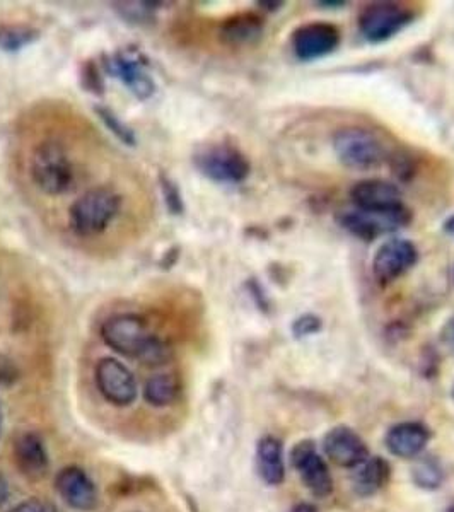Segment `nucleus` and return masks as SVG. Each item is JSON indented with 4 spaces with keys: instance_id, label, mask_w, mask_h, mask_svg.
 Wrapping results in <instances>:
<instances>
[{
    "instance_id": "nucleus-1",
    "label": "nucleus",
    "mask_w": 454,
    "mask_h": 512,
    "mask_svg": "<svg viewBox=\"0 0 454 512\" xmlns=\"http://www.w3.org/2000/svg\"><path fill=\"white\" fill-rule=\"evenodd\" d=\"M122 197L110 188L99 187L77 198L69 210L70 229L81 238L103 233L117 217Z\"/></svg>"
},
{
    "instance_id": "nucleus-2",
    "label": "nucleus",
    "mask_w": 454,
    "mask_h": 512,
    "mask_svg": "<svg viewBox=\"0 0 454 512\" xmlns=\"http://www.w3.org/2000/svg\"><path fill=\"white\" fill-rule=\"evenodd\" d=\"M332 146L338 161L352 171H371L388 159L383 140L367 128H340L333 135Z\"/></svg>"
},
{
    "instance_id": "nucleus-3",
    "label": "nucleus",
    "mask_w": 454,
    "mask_h": 512,
    "mask_svg": "<svg viewBox=\"0 0 454 512\" xmlns=\"http://www.w3.org/2000/svg\"><path fill=\"white\" fill-rule=\"evenodd\" d=\"M31 176L47 195H64L74 185V166L59 142H43L31 159Z\"/></svg>"
},
{
    "instance_id": "nucleus-4",
    "label": "nucleus",
    "mask_w": 454,
    "mask_h": 512,
    "mask_svg": "<svg viewBox=\"0 0 454 512\" xmlns=\"http://www.w3.org/2000/svg\"><path fill=\"white\" fill-rule=\"evenodd\" d=\"M193 163L202 175L216 183L238 185L250 175L245 154L229 144H210L193 156Z\"/></svg>"
},
{
    "instance_id": "nucleus-5",
    "label": "nucleus",
    "mask_w": 454,
    "mask_h": 512,
    "mask_svg": "<svg viewBox=\"0 0 454 512\" xmlns=\"http://www.w3.org/2000/svg\"><path fill=\"white\" fill-rule=\"evenodd\" d=\"M101 337L117 354L142 361L156 337L149 332L144 318L137 315H118L106 321Z\"/></svg>"
},
{
    "instance_id": "nucleus-6",
    "label": "nucleus",
    "mask_w": 454,
    "mask_h": 512,
    "mask_svg": "<svg viewBox=\"0 0 454 512\" xmlns=\"http://www.w3.org/2000/svg\"><path fill=\"white\" fill-rule=\"evenodd\" d=\"M338 224L352 236L362 241H374L386 233H395L412 222V212L402 205L388 212H367V210H345L337 217Z\"/></svg>"
},
{
    "instance_id": "nucleus-7",
    "label": "nucleus",
    "mask_w": 454,
    "mask_h": 512,
    "mask_svg": "<svg viewBox=\"0 0 454 512\" xmlns=\"http://www.w3.org/2000/svg\"><path fill=\"white\" fill-rule=\"evenodd\" d=\"M410 7L398 2H376L367 6L359 16V30L369 43H383L414 23Z\"/></svg>"
},
{
    "instance_id": "nucleus-8",
    "label": "nucleus",
    "mask_w": 454,
    "mask_h": 512,
    "mask_svg": "<svg viewBox=\"0 0 454 512\" xmlns=\"http://www.w3.org/2000/svg\"><path fill=\"white\" fill-rule=\"evenodd\" d=\"M419 262V250L408 239H390L381 245L373 260L374 279L390 286Z\"/></svg>"
},
{
    "instance_id": "nucleus-9",
    "label": "nucleus",
    "mask_w": 454,
    "mask_h": 512,
    "mask_svg": "<svg viewBox=\"0 0 454 512\" xmlns=\"http://www.w3.org/2000/svg\"><path fill=\"white\" fill-rule=\"evenodd\" d=\"M96 386L106 402L115 407H129L137 398V381L129 367L117 359H101L96 366Z\"/></svg>"
},
{
    "instance_id": "nucleus-10",
    "label": "nucleus",
    "mask_w": 454,
    "mask_h": 512,
    "mask_svg": "<svg viewBox=\"0 0 454 512\" xmlns=\"http://www.w3.org/2000/svg\"><path fill=\"white\" fill-rule=\"evenodd\" d=\"M292 466L301 477L306 489L315 497H328L333 492L332 473L326 461L316 451L313 441H301L292 449Z\"/></svg>"
},
{
    "instance_id": "nucleus-11",
    "label": "nucleus",
    "mask_w": 454,
    "mask_h": 512,
    "mask_svg": "<svg viewBox=\"0 0 454 512\" xmlns=\"http://www.w3.org/2000/svg\"><path fill=\"white\" fill-rule=\"evenodd\" d=\"M340 45V31L332 23L303 24L292 35V50L296 57L303 62L323 59L326 55L335 52Z\"/></svg>"
},
{
    "instance_id": "nucleus-12",
    "label": "nucleus",
    "mask_w": 454,
    "mask_h": 512,
    "mask_svg": "<svg viewBox=\"0 0 454 512\" xmlns=\"http://www.w3.org/2000/svg\"><path fill=\"white\" fill-rule=\"evenodd\" d=\"M108 74L117 77L139 99L151 98L156 84L146 72V60L137 52H118L105 62Z\"/></svg>"
},
{
    "instance_id": "nucleus-13",
    "label": "nucleus",
    "mask_w": 454,
    "mask_h": 512,
    "mask_svg": "<svg viewBox=\"0 0 454 512\" xmlns=\"http://www.w3.org/2000/svg\"><path fill=\"white\" fill-rule=\"evenodd\" d=\"M55 489L64 499L65 504L76 511H93L98 504L96 485L89 478L88 473L77 466H67L57 473Z\"/></svg>"
},
{
    "instance_id": "nucleus-14",
    "label": "nucleus",
    "mask_w": 454,
    "mask_h": 512,
    "mask_svg": "<svg viewBox=\"0 0 454 512\" xmlns=\"http://www.w3.org/2000/svg\"><path fill=\"white\" fill-rule=\"evenodd\" d=\"M350 198L356 209L367 212H388L402 207V192L396 185L385 180L359 181L350 190Z\"/></svg>"
},
{
    "instance_id": "nucleus-15",
    "label": "nucleus",
    "mask_w": 454,
    "mask_h": 512,
    "mask_svg": "<svg viewBox=\"0 0 454 512\" xmlns=\"http://www.w3.org/2000/svg\"><path fill=\"white\" fill-rule=\"evenodd\" d=\"M323 449L332 463L342 468H356L367 458L366 444L361 436L345 425L333 427L326 434Z\"/></svg>"
},
{
    "instance_id": "nucleus-16",
    "label": "nucleus",
    "mask_w": 454,
    "mask_h": 512,
    "mask_svg": "<svg viewBox=\"0 0 454 512\" xmlns=\"http://www.w3.org/2000/svg\"><path fill=\"white\" fill-rule=\"evenodd\" d=\"M14 460L19 472L31 480H40L48 472V454L41 437L35 432H24L14 444Z\"/></svg>"
},
{
    "instance_id": "nucleus-17",
    "label": "nucleus",
    "mask_w": 454,
    "mask_h": 512,
    "mask_svg": "<svg viewBox=\"0 0 454 512\" xmlns=\"http://www.w3.org/2000/svg\"><path fill=\"white\" fill-rule=\"evenodd\" d=\"M429 443V429L419 422H403L386 434V446L398 458H415Z\"/></svg>"
},
{
    "instance_id": "nucleus-18",
    "label": "nucleus",
    "mask_w": 454,
    "mask_h": 512,
    "mask_svg": "<svg viewBox=\"0 0 454 512\" xmlns=\"http://www.w3.org/2000/svg\"><path fill=\"white\" fill-rule=\"evenodd\" d=\"M390 480V465L388 461L373 456L359 463L352 473V487L361 497H371L385 487Z\"/></svg>"
},
{
    "instance_id": "nucleus-19",
    "label": "nucleus",
    "mask_w": 454,
    "mask_h": 512,
    "mask_svg": "<svg viewBox=\"0 0 454 512\" xmlns=\"http://www.w3.org/2000/svg\"><path fill=\"white\" fill-rule=\"evenodd\" d=\"M258 473L268 485H280L286 478L282 443L274 436H265L257 446Z\"/></svg>"
},
{
    "instance_id": "nucleus-20",
    "label": "nucleus",
    "mask_w": 454,
    "mask_h": 512,
    "mask_svg": "<svg viewBox=\"0 0 454 512\" xmlns=\"http://www.w3.org/2000/svg\"><path fill=\"white\" fill-rule=\"evenodd\" d=\"M263 19L253 12L236 14L233 18L226 19L221 26V40L233 47L251 45L260 40L263 35Z\"/></svg>"
},
{
    "instance_id": "nucleus-21",
    "label": "nucleus",
    "mask_w": 454,
    "mask_h": 512,
    "mask_svg": "<svg viewBox=\"0 0 454 512\" xmlns=\"http://www.w3.org/2000/svg\"><path fill=\"white\" fill-rule=\"evenodd\" d=\"M180 393V383L173 374H158L152 376L144 388V398L151 407H169L175 403Z\"/></svg>"
},
{
    "instance_id": "nucleus-22",
    "label": "nucleus",
    "mask_w": 454,
    "mask_h": 512,
    "mask_svg": "<svg viewBox=\"0 0 454 512\" xmlns=\"http://www.w3.org/2000/svg\"><path fill=\"white\" fill-rule=\"evenodd\" d=\"M40 33L30 26L19 24H2L0 26V50L4 52H19L24 47L38 40Z\"/></svg>"
},
{
    "instance_id": "nucleus-23",
    "label": "nucleus",
    "mask_w": 454,
    "mask_h": 512,
    "mask_svg": "<svg viewBox=\"0 0 454 512\" xmlns=\"http://www.w3.org/2000/svg\"><path fill=\"white\" fill-rule=\"evenodd\" d=\"M96 113H98V117L101 118V122L105 123V127L110 130L111 134L115 135L117 139L122 140L123 144H127V146H135V134L130 130L125 123L120 120V118L110 110V108H103V106H98L96 108Z\"/></svg>"
},
{
    "instance_id": "nucleus-24",
    "label": "nucleus",
    "mask_w": 454,
    "mask_h": 512,
    "mask_svg": "<svg viewBox=\"0 0 454 512\" xmlns=\"http://www.w3.org/2000/svg\"><path fill=\"white\" fill-rule=\"evenodd\" d=\"M414 480L419 487L425 490H434L443 482L441 466L434 460H422L415 466Z\"/></svg>"
},
{
    "instance_id": "nucleus-25",
    "label": "nucleus",
    "mask_w": 454,
    "mask_h": 512,
    "mask_svg": "<svg viewBox=\"0 0 454 512\" xmlns=\"http://www.w3.org/2000/svg\"><path fill=\"white\" fill-rule=\"evenodd\" d=\"M161 192H163L164 202L171 214H181L183 212V200H181L180 188L176 187L173 180L168 176L161 175Z\"/></svg>"
},
{
    "instance_id": "nucleus-26",
    "label": "nucleus",
    "mask_w": 454,
    "mask_h": 512,
    "mask_svg": "<svg viewBox=\"0 0 454 512\" xmlns=\"http://www.w3.org/2000/svg\"><path fill=\"white\" fill-rule=\"evenodd\" d=\"M321 330V320L315 315H304L297 318L292 325V332L297 338L309 337Z\"/></svg>"
},
{
    "instance_id": "nucleus-27",
    "label": "nucleus",
    "mask_w": 454,
    "mask_h": 512,
    "mask_svg": "<svg viewBox=\"0 0 454 512\" xmlns=\"http://www.w3.org/2000/svg\"><path fill=\"white\" fill-rule=\"evenodd\" d=\"M9 512H57V507L53 506L50 501L33 497L28 501L19 502L18 506L12 507Z\"/></svg>"
},
{
    "instance_id": "nucleus-28",
    "label": "nucleus",
    "mask_w": 454,
    "mask_h": 512,
    "mask_svg": "<svg viewBox=\"0 0 454 512\" xmlns=\"http://www.w3.org/2000/svg\"><path fill=\"white\" fill-rule=\"evenodd\" d=\"M441 344L449 354L454 355V316L451 320L446 321V325L441 330Z\"/></svg>"
},
{
    "instance_id": "nucleus-29",
    "label": "nucleus",
    "mask_w": 454,
    "mask_h": 512,
    "mask_svg": "<svg viewBox=\"0 0 454 512\" xmlns=\"http://www.w3.org/2000/svg\"><path fill=\"white\" fill-rule=\"evenodd\" d=\"M7 494H9V490H7L6 480L0 477V504H4V502H6Z\"/></svg>"
},
{
    "instance_id": "nucleus-30",
    "label": "nucleus",
    "mask_w": 454,
    "mask_h": 512,
    "mask_svg": "<svg viewBox=\"0 0 454 512\" xmlns=\"http://www.w3.org/2000/svg\"><path fill=\"white\" fill-rule=\"evenodd\" d=\"M291 512H318L316 511L315 506H311V504H299V506L294 507Z\"/></svg>"
},
{
    "instance_id": "nucleus-31",
    "label": "nucleus",
    "mask_w": 454,
    "mask_h": 512,
    "mask_svg": "<svg viewBox=\"0 0 454 512\" xmlns=\"http://www.w3.org/2000/svg\"><path fill=\"white\" fill-rule=\"evenodd\" d=\"M444 231L454 234V216L449 217L448 221L444 222Z\"/></svg>"
},
{
    "instance_id": "nucleus-32",
    "label": "nucleus",
    "mask_w": 454,
    "mask_h": 512,
    "mask_svg": "<svg viewBox=\"0 0 454 512\" xmlns=\"http://www.w3.org/2000/svg\"><path fill=\"white\" fill-rule=\"evenodd\" d=\"M448 512H454V504L453 506L449 507Z\"/></svg>"
},
{
    "instance_id": "nucleus-33",
    "label": "nucleus",
    "mask_w": 454,
    "mask_h": 512,
    "mask_svg": "<svg viewBox=\"0 0 454 512\" xmlns=\"http://www.w3.org/2000/svg\"><path fill=\"white\" fill-rule=\"evenodd\" d=\"M453 396H454V388H453Z\"/></svg>"
}]
</instances>
